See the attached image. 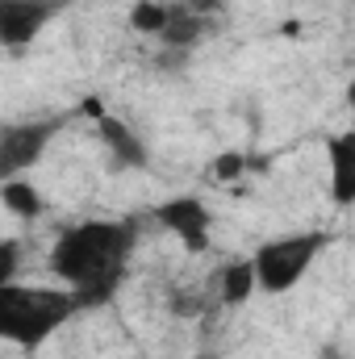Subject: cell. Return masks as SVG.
Here are the masks:
<instances>
[{"instance_id":"obj_11","label":"cell","mask_w":355,"mask_h":359,"mask_svg":"<svg viewBox=\"0 0 355 359\" xmlns=\"http://www.w3.org/2000/svg\"><path fill=\"white\" fill-rule=\"evenodd\" d=\"M217 292L226 305H247L255 297V271H251V259H230L226 268L217 271Z\"/></svg>"},{"instance_id":"obj_6","label":"cell","mask_w":355,"mask_h":359,"mask_svg":"<svg viewBox=\"0 0 355 359\" xmlns=\"http://www.w3.org/2000/svg\"><path fill=\"white\" fill-rule=\"evenodd\" d=\"M84 113L96 117L100 147L109 151V163L117 172H142V168H151V147H147V138L130 121H121L117 113H105L100 100H84Z\"/></svg>"},{"instance_id":"obj_3","label":"cell","mask_w":355,"mask_h":359,"mask_svg":"<svg viewBox=\"0 0 355 359\" xmlns=\"http://www.w3.org/2000/svg\"><path fill=\"white\" fill-rule=\"evenodd\" d=\"M330 247V230H301V234H284V238H267L264 247L251 255L255 271V292L280 297L293 292L309 268L318 264V255Z\"/></svg>"},{"instance_id":"obj_12","label":"cell","mask_w":355,"mask_h":359,"mask_svg":"<svg viewBox=\"0 0 355 359\" xmlns=\"http://www.w3.org/2000/svg\"><path fill=\"white\" fill-rule=\"evenodd\" d=\"M168 13H172L168 0H134L130 4V29H138L147 38H159L163 25H168Z\"/></svg>"},{"instance_id":"obj_5","label":"cell","mask_w":355,"mask_h":359,"mask_svg":"<svg viewBox=\"0 0 355 359\" xmlns=\"http://www.w3.org/2000/svg\"><path fill=\"white\" fill-rule=\"evenodd\" d=\"M67 8V0H0V46L21 55Z\"/></svg>"},{"instance_id":"obj_9","label":"cell","mask_w":355,"mask_h":359,"mask_svg":"<svg viewBox=\"0 0 355 359\" xmlns=\"http://www.w3.org/2000/svg\"><path fill=\"white\" fill-rule=\"evenodd\" d=\"M205 34H209V17H205V13H192L188 4H172L168 25H163L159 42H163V46H172V50H192Z\"/></svg>"},{"instance_id":"obj_10","label":"cell","mask_w":355,"mask_h":359,"mask_svg":"<svg viewBox=\"0 0 355 359\" xmlns=\"http://www.w3.org/2000/svg\"><path fill=\"white\" fill-rule=\"evenodd\" d=\"M0 205H4L13 217H21V222L42 217V192H38V188H34L25 176L0 180Z\"/></svg>"},{"instance_id":"obj_13","label":"cell","mask_w":355,"mask_h":359,"mask_svg":"<svg viewBox=\"0 0 355 359\" xmlns=\"http://www.w3.org/2000/svg\"><path fill=\"white\" fill-rule=\"evenodd\" d=\"M21 259H25V247H21V238H0V288L17 280Z\"/></svg>"},{"instance_id":"obj_4","label":"cell","mask_w":355,"mask_h":359,"mask_svg":"<svg viewBox=\"0 0 355 359\" xmlns=\"http://www.w3.org/2000/svg\"><path fill=\"white\" fill-rule=\"evenodd\" d=\"M63 117H25L0 130V180H17L34 172L42 163V155L51 151V142L59 138Z\"/></svg>"},{"instance_id":"obj_2","label":"cell","mask_w":355,"mask_h":359,"mask_svg":"<svg viewBox=\"0 0 355 359\" xmlns=\"http://www.w3.org/2000/svg\"><path fill=\"white\" fill-rule=\"evenodd\" d=\"M76 313H80V305L67 288H42V284L13 280L0 288V343H8L17 351H38Z\"/></svg>"},{"instance_id":"obj_7","label":"cell","mask_w":355,"mask_h":359,"mask_svg":"<svg viewBox=\"0 0 355 359\" xmlns=\"http://www.w3.org/2000/svg\"><path fill=\"white\" fill-rule=\"evenodd\" d=\"M155 222H159L163 230H172L192 255L209 251L213 213H209V205H205L201 196H172V201H163V205L155 209Z\"/></svg>"},{"instance_id":"obj_14","label":"cell","mask_w":355,"mask_h":359,"mask_svg":"<svg viewBox=\"0 0 355 359\" xmlns=\"http://www.w3.org/2000/svg\"><path fill=\"white\" fill-rule=\"evenodd\" d=\"M243 168H247V159H243V155H222V159L213 163V176H217V180H234Z\"/></svg>"},{"instance_id":"obj_1","label":"cell","mask_w":355,"mask_h":359,"mask_svg":"<svg viewBox=\"0 0 355 359\" xmlns=\"http://www.w3.org/2000/svg\"><path fill=\"white\" fill-rule=\"evenodd\" d=\"M138 251V222L134 217H84L67 226L51 247V271L76 297L80 309L109 305Z\"/></svg>"},{"instance_id":"obj_8","label":"cell","mask_w":355,"mask_h":359,"mask_svg":"<svg viewBox=\"0 0 355 359\" xmlns=\"http://www.w3.org/2000/svg\"><path fill=\"white\" fill-rule=\"evenodd\" d=\"M326 163H330V201L339 209L355 205V134L339 130L335 138H326Z\"/></svg>"}]
</instances>
